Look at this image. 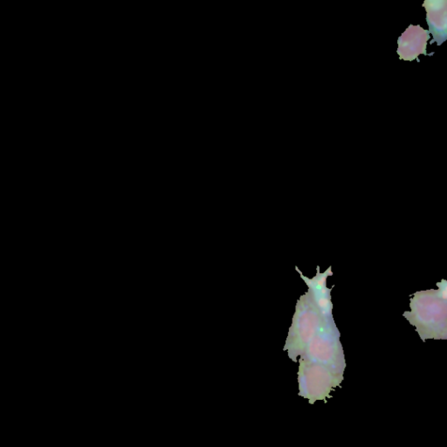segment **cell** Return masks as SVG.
<instances>
[{
	"label": "cell",
	"mask_w": 447,
	"mask_h": 447,
	"mask_svg": "<svg viewBox=\"0 0 447 447\" xmlns=\"http://www.w3.org/2000/svg\"><path fill=\"white\" fill-rule=\"evenodd\" d=\"M324 321L308 292L302 295L295 306L293 322L285 344L284 351H288L289 358L297 362V356L304 354Z\"/></svg>",
	"instance_id": "1"
},
{
	"label": "cell",
	"mask_w": 447,
	"mask_h": 447,
	"mask_svg": "<svg viewBox=\"0 0 447 447\" xmlns=\"http://www.w3.org/2000/svg\"><path fill=\"white\" fill-rule=\"evenodd\" d=\"M340 337L335 321H324L301 356V360L324 366L335 374L344 376L346 364Z\"/></svg>",
	"instance_id": "2"
},
{
	"label": "cell",
	"mask_w": 447,
	"mask_h": 447,
	"mask_svg": "<svg viewBox=\"0 0 447 447\" xmlns=\"http://www.w3.org/2000/svg\"><path fill=\"white\" fill-rule=\"evenodd\" d=\"M298 380L300 395L309 399L310 404L317 400L331 398L329 393L340 385L344 376L335 374L324 366L299 360Z\"/></svg>",
	"instance_id": "3"
},
{
	"label": "cell",
	"mask_w": 447,
	"mask_h": 447,
	"mask_svg": "<svg viewBox=\"0 0 447 447\" xmlns=\"http://www.w3.org/2000/svg\"><path fill=\"white\" fill-rule=\"evenodd\" d=\"M331 265L324 273H321L320 267L317 265V274L315 277H304L300 268L295 265V271L298 272L302 280L308 288V294L318 308L319 312L326 321H334L333 317V302L331 299L332 289L327 287V279L332 277L333 272Z\"/></svg>",
	"instance_id": "4"
},
{
	"label": "cell",
	"mask_w": 447,
	"mask_h": 447,
	"mask_svg": "<svg viewBox=\"0 0 447 447\" xmlns=\"http://www.w3.org/2000/svg\"><path fill=\"white\" fill-rule=\"evenodd\" d=\"M430 32L420 26H410L398 40V53L400 59L412 62L419 60V55H432L426 53Z\"/></svg>",
	"instance_id": "5"
},
{
	"label": "cell",
	"mask_w": 447,
	"mask_h": 447,
	"mask_svg": "<svg viewBox=\"0 0 447 447\" xmlns=\"http://www.w3.org/2000/svg\"><path fill=\"white\" fill-rule=\"evenodd\" d=\"M423 6L428 12L429 32L435 37L431 44L442 45L447 40V1H425Z\"/></svg>",
	"instance_id": "6"
}]
</instances>
